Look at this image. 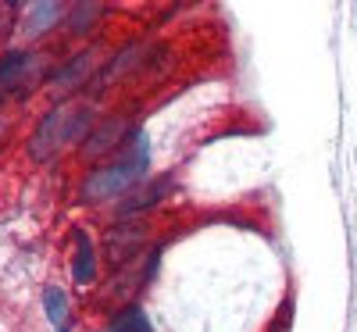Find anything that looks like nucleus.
I'll return each instance as SVG.
<instances>
[{"mask_svg": "<svg viewBox=\"0 0 357 332\" xmlns=\"http://www.w3.org/2000/svg\"><path fill=\"white\" fill-rule=\"evenodd\" d=\"M146 165H151V143H146L143 133H136L132 139V150H126V158L111 165V168H100L86 179V197H111L118 190H126V186H136V179L146 172Z\"/></svg>", "mask_w": 357, "mask_h": 332, "instance_id": "obj_1", "label": "nucleus"}, {"mask_svg": "<svg viewBox=\"0 0 357 332\" xmlns=\"http://www.w3.org/2000/svg\"><path fill=\"white\" fill-rule=\"evenodd\" d=\"M29 65H36V57L33 54H22V50L8 54L4 61H0V97H15L18 89L25 86L29 72H33Z\"/></svg>", "mask_w": 357, "mask_h": 332, "instance_id": "obj_2", "label": "nucleus"}, {"mask_svg": "<svg viewBox=\"0 0 357 332\" xmlns=\"http://www.w3.org/2000/svg\"><path fill=\"white\" fill-rule=\"evenodd\" d=\"M43 308H47V315H50V325H54V332H68V325H72V311H68V296L57 289V286H50L47 293H43Z\"/></svg>", "mask_w": 357, "mask_h": 332, "instance_id": "obj_3", "label": "nucleus"}, {"mask_svg": "<svg viewBox=\"0 0 357 332\" xmlns=\"http://www.w3.org/2000/svg\"><path fill=\"white\" fill-rule=\"evenodd\" d=\"M75 279L79 282H93L97 276V261H93V243L86 239V232H75Z\"/></svg>", "mask_w": 357, "mask_h": 332, "instance_id": "obj_4", "label": "nucleus"}, {"mask_svg": "<svg viewBox=\"0 0 357 332\" xmlns=\"http://www.w3.org/2000/svg\"><path fill=\"white\" fill-rule=\"evenodd\" d=\"M139 239H143V229H132L129 239H126V232H111L107 236V261L111 264H122L126 257H132L139 250Z\"/></svg>", "mask_w": 357, "mask_h": 332, "instance_id": "obj_5", "label": "nucleus"}, {"mask_svg": "<svg viewBox=\"0 0 357 332\" xmlns=\"http://www.w3.org/2000/svg\"><path fill=\"white\" fill-rule=\"evenodd\" d=\"M111 332H154V329H151V322L143 318V311L126 308V311H118L111 318Z\"/></svg>", "mask_w": 357, "mask_h": 332, "instance_id": "obj_6", "label": "nucleus"}, {"mask_svg": "<svg viewBox=\"0 0 357 332\" xmlns=\"http://www.w3.org/2000/svg\"><path fill=\"white\" fill-rule=\"evenodd\" d=\"M165 190H168V183H161V186L154 183L151 190H143V193H136V197H129V200L122 204V215H132V211H136V207H146V204H154V200H161V197H165Z\"/></svg>", "mask_w": 357, "mask_h": 332, "instance_id": "obj_7", "label": "nucleus"}]
</instances>
